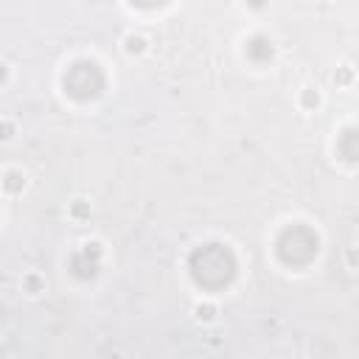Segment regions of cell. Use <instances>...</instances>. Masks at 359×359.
Masks as SVG:
<instances>
[{"label": "cell", "mask_w": 359, "mask_h": 359, "mask_svg": "<svg viewBox=\"0 0 359 359\" xmlns=\"http://www.w3.org/2000/svg\"><path fill=\"white\" fill-rule=\"evenodd\" d=\"M188 269H191V278L202 289L219 292V289H224V286L233 283L238 264H236V255H233L230 247H224L219 241H210V244H202V247H196L191 252Z\"/></svg>", "instance_id": "6da1fadb"}, {"label": "cell", "mask_w": 359, "mask_h": 359, "mask_svg": "<svg viewBox=\"0 0 359 359\" xmlns=\"http://www.w3.org/2000/svg\"><path fill=\"white\" fill-rule=\"evenodd\" d=\"M278 258L286 264V266H306L314 261V255L320 252V238L311 227H303V224H292L286 227L280 236H278Z\"/></svg>", "instance_id": "7a4b0ae2"}, {"label": "cell", "mask_w": 359, "mask_h": 359, "mask_svg": "<svg viewBox=\"0 0 359 359\" xmlns=\"http://www.w3.org/2000/svg\"><path fill=\"white\" fill-rule=\"evenodd\" d=\"M62 84H65V93L73 101H93L104 90V73H101V67L95 62L81 59V62H73L67 67Z\"/></svg>", "instance_id": "3957f363"}, {"label": "cell", "mask_w": 359, "mask_h": 359, "mask_svg": "<svg viewBox=\"0 0 359 359\" xmlns=\"http://www.w3.org/2000/svg\"><path fill=\"white\" fill-rule=\"evenodd\" d=\"M98 258H101L98 244H87L84 250H79V252L70 258V269H73V275L81 278V280L95 278V272H98Z\"/></svg>", "instance_id": "277c9868"}, {"label": "cell", "mask_w": 359, "mask_h": 359, "mask_svg": "<svg viewBox=\"0 0 359 359\" xmlns=\"http://www.w3.org/2000/svg\"><path fill=\"white\" fill-rule=\"evenodd\" d=\"M247 56H250L252 62L264 65V62H269V59L275 56V48H272V42H269L266 36H252V39L247 42Z\"/></svg>", "instance_id": "5b68a950"}, {"label": "cell", "mask_w": 359, "mask_h": 359, "mask_svg": "<svg viewBox=\"0 0 359 359\" xmlns=\"http://www.w3.org/2000/svg\"><path fill=\"white\" fill-rule=\"evenodd\" d=\"M339 154L348 160V163H356L359 160V132L351 126V129H345L342 132V137H339Z\"/></svg>", "instance_id": "8992f818"}, {"label": "cell", "mask_w": 359, "mask_h": 359, "mask_svg": "<svg viewBox=\"0 0 359 359\" xmlns=\"http://www.w3.org/2000/svg\"><path fill=\"white\" fill-rule=\"evenodd\" d=\"M3 182H6V188H8V191H20V188H22V177H20V174H14V171H11V174H6V180H3Z\"/></svg>", "instance_id": "52a82bcc"}, {"label": "cell", "mask_w": 359, "mask_h": 359, "mask_svg": "<svg viewBox=\"0 0 359 359\" xmlns=\"http://www.w3.org/2000/svg\"><path fill=\"white\" fill-rule=\"evenodd\" d=\"M132 6H137V8H160V6H165L168 0H129Z\"/></svg>", "instance_id": "ba28073f"}, {"label": "cell", "mask_w": 359, "mask_h": 359, "mask_svg": "<svg viewBox=\"0 0 359 359\" xmlns=\"http://www.w3.org/2000/svg\"><path fill=\"white\" fill-rule=\"evenodd\" d=\"M140 48H143V39H135V36H132V39H129V50L135 53V50H140Z\"/></svg>", "instance_id": "9c48e42d"}, {"label": "cell", "mask_w": 359, "mask_h": 359, "mask_svg": "<svg viewBox=\"0 0 359 359\" xmlns=\"http://www.w3.org/2000/svg\"><path fill=\"white\" fill-rule=\"evenodd\" d=\"M199 314H202V317H213V309H210V306H205V309H199Z\"/></svg>", "instance_id": "30bf717a"}, {"label": "cell", "mask_w": 359, "mask_h": 359, "mask_svg": "<svg viewBox=\"0 0 359 359\" xmlns=\"http://www.w3.org/2000/svg\"><path fill=\"white\" fill-rule=\"evenodd\" d=\"M247 3H250L252 8H261V6H264V0H247Z\"/></svg>", "instance_id": "8fae6325"}, {"label": "cell", "mask_w": 359, "mask_h": 359, "mask_svg": "<svg viewBox=\"0 0 359 359\" xmlns=\"http://www.w3.org/2000/svg\"><path fill=\"white\" fill-rule=\"evenodd\" d=\"M3 79H6V67L0 65V81H3Z\"/></svg>", "instance_id": "7c38bea8"}]
</instances>
